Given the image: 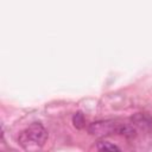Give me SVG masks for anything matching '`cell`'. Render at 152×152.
<instances>
[{"label": "cell", "instance_id": "1", "mask_svg": "<svg viewBox=\"0 0 152 152\" xmlns=\"http://www.w3.org/2000/svg\"><path fill=\"white\" fill-rule=\"evenodd\" d=\"M46 138H48V133L46 129L43 127V125L39 122H33L25 131L21 132L19 137V141L26 148L39 147L45 142Z\"/></svg>", "mask_w": 152, "mask_h": 152}, {"label": "cell", "instance_id": "2", "mask_svg": "<svg viewBox=\"0 0 152 152\" xmlns=\"http://www.w3.org/2000/svg\"><path fill=\"white\" fill-rule=\"evenodd\" d=\"M121 127H122L121 122H118L115 120H103L90 124L88 131L91 135L103 138L112 134H120Z\"/></svg>", "mask_w": 152, "mask_h": 152}, {"label": "cell", "instance_id": "3", "mask_svg": "<svg viewBox=\"0 0 152 152\" xmlns=\"http://www.w3.org/2000/svg\"><path fill=\"white\" fill-rule=\"evenodd\" d=\"M131 121L134 126H137L140 129L144 131H150L152 128V118L147 114H142V113H138L135 115H133L131 118Z\"/></svg>", "mask_w": 152, "mask_h": 152}, {"label": "cell", "instance_id": "4", "mask_svg": "<svg viewBox=\"0 0 152 152\" xmlns=\"http://www.w3.org/2000/svg\"><path fill=\"white\" fill-rule=\"evenodd\" d=\"M97 148L100 151H120V148L116 145L110 144L109 141H99L97 142Z\"/></svg>", "mask_w": 152, "mask_h": 152}, {"label": "cell", "instance_id": "5", "mask_svg": "<svg viewBox=\"0 0 152 152\" xmlns=\"http://www.w3.org/2000/svg\"><path fill=\"white\" fill-rule=\"evenodd\" d=\"M84 122H86L84 115L81 112L75 113V115L72 116V124H74V126L77 127V128H82L84 126Z\"/></svg>", "mask_w": 152, "mask_h": 152}]
</instances>
